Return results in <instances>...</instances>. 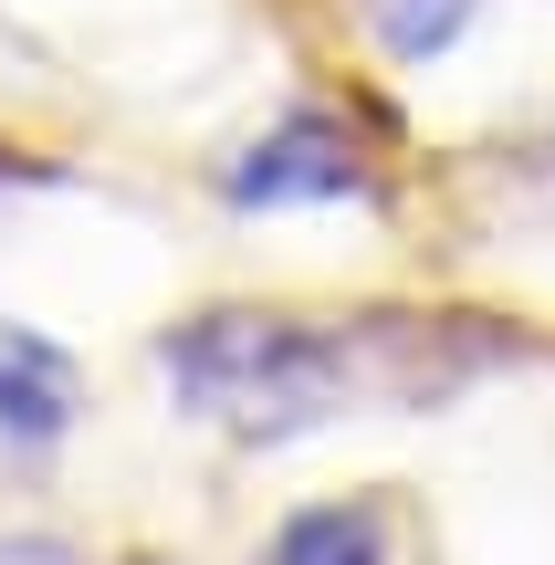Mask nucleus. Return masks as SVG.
<instances>
[{
  "instance_id": "nucleus-5",
  "label": "nucleus",
  "mask_w": 555,
  "mask_h": 565,
  "mask_svg": "<svg viewBox=\"0 0 555 565\" xmlns=\"http://www.w3.org/2000/svg\"><path fill=\"white\" fill-rule=\"evenodd\" d=\"M346 21L398 63V74H430L461 53V32L482 21V0H346Z\"/></svg>"
},
{
  "instance_id": "nucleus-2",
  "label": "nucleus",
  "mask_w": 555,
  "mask_h": 565,
  "mask_svg": "<svg viewBox=\"0 0 555 565\" xmlns=\"http://www.w3.org/2000/svg\"><path fill=\"white\" fill-rule=\"evenodd\" d=\"M221 200L231 210H346V200H377V168L335 105H284L263 137H242L221 158Z\"/></svg>"
},
{
  "instance_id": "nucleus-3",
  "label": "nucleus",
  "mask_w": 555,
  "mask_h": 565,
  "mask_svg": "<svg viewBox=\"0 0 555 565\" xmlns=\"http://www.w3.org/2000/svg\"><path fill=\"white\" fill-rule=\"evenodd\" d=\"M84 419V377L74 356H63L42 324H11L0 315V450L11 461H42V450H63Z\"/></svg>"
},
{
  "instance_id": "nucleus-1",
  "label": "nucleus",
  "mask_w": 555,
  "mask_h": 565,
  "mask_svg": "<svg viewBox=\"0 0 555 565\" xmlns=\"http://www.w3.org/2000/svg\"><path fill=\"white\" fill-rule=\"evenodd\" d=\"M158 387L179 398V419L252 440V450H284L305 429H335L367 398V345L346 324H314V315L210 303V315L158 335Z\"/></svg>"
},
{
  "instance_id": "nucleus-4",
  "label": "nucleus",
  "mask_w": 555,
  "mask_h": 565,
  "mask_svg": "<svg viewBox=\"0 0 555 565\" xmlns=\"http://www.w3.org/2000/svg\"><path fill=\"white\" fill-rule=\"evenodd\" d=\"M252 565H388V503L346 492V503H305L273 524V545Z\"/></svg>"
}]
</instances>
